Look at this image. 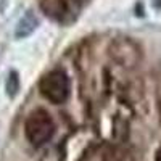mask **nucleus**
<instances>
[{
    "label": "nucleus",
    "mask_w": 161,
    "mask_h": 161,
    "mask_svg": "<svg viewBox=\"0 0 161 161\" xmlns=\"http://www.w3.org/2000/svg\"><path fill=\"white\" fill-rule=\"evenodd\" d=\"M37 26H39V18L34 11H26L23 18L18 21L16 24V29H15V37L16 39H24V37H28L31 36L36 29H37Z\"/></svg>",
    "instance_id": "3"
},
{
    "label": "nucleus",
    "mask_w": 161,
    "mask_h": 161,
    "mask_svg": "<svg viewBox=\"0 0 161 161\" xmlns=\"http://www.w3.org/2000/svg\"><path fill=\"white\" fill-rule=\"evenodd\" d=\"M40 95L53 105L64 103L71 93V80L63 69H52L39 80Z\"/></svg>",
    "instance_id": "2"
},
{
    "label": "nucleus",
    "mask_w": 161,
    "mask_h": 161,
    "mask_svg": "<svg viewBox=\"0 0 161 161\" xmlns=\"http://www.w3.org/2000/svg\"><path fill=\"white\" fill-rule=\"evenodd\" d=\"M55 121L48 111L37 108L29 113L24 121V137L32 147L40 148L47 145L55 136Z\"/></svg>",
    "instance_id": "1"
},
{
    "label": "nucleus",
    "mask_w": 161,
    "mask_h": 161,
    "mask_svg": "<svg viewBox=\"0 0 161 161\" xmlns=\"http://www.w3.org/2000/svg\"><path fill=\"white\" fill-rule=\"evenodd\" d=\"M21 82H19V74L16 71H10L5 80V92L10 98H15L19 92Z\"/></svg>",
    "instance_id": "4"
},
{
    "label": "nucleus",
    "mask_w": 161,
    "mask_h": 161,
    "mask_svg": "<svg viewBox=\"0 0 161 161\" xmlns=\"http://www.w3.org/2000/svg\"><path fill=\"white\" fill-rule=\"evenodd\" d=\"M155 161H161V145L158 147V150L155 153Z\"/></svg>",
    "instance_id": "5"
}]
</instances>
